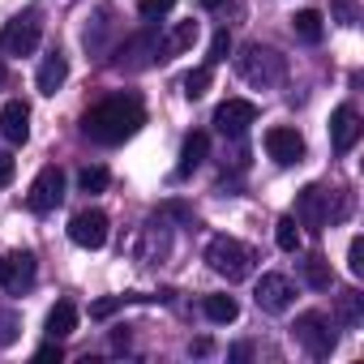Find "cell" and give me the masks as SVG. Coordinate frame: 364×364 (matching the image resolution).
<instances>
[{
	"instance_id": "cell-1",
	"label": "cell",
	"mask_w": 364,
	"mask_h": 364,
	"mask_svg": "<svg viewBox=\"0 0 364 364\" xmlns=\"http://www.w3.org/2000/svg\"><path fill=\"white\" fill-rule=\"evenodd\" d=\"M146 124V107L137 95H116V99H103L99 107H90L82 116V133L99 146H120L129 141L137 129Z\"/></svg>"
},
{
	"instance_id": "cell-2",
	"label": "cell",
	"mask_w": 364,
	"mask_h": 364,
	"mask_svg": "<svg viewBox=\"0 0 364 364\" xmlns=\"http://www.w3.org/2000/svg\"><path fill=\"white\" fill-rule=\"evenodd\" d=\"M236 69H240V77H245L249 86H257V90H270V86H279V82L287 77V60H283L274 48H262V43H249V48L236 56Z\"/></svg>"
},
{
	"instance_id": "cell-3",
	"label": "cell",
	"mask_w": 364,
	"mask_h": 364,
	"mask_svg": "<svg viewBox=\"0 0 364 364\" xmlns=\"http://www.w3.org/2000/svg\"><path fill=\"white\" fill-rule=\"evenodd\" d=\"M253 249L249 245H240L236 236H215L210 245H206V266L215 270V274H223L228 283H240V279H249L253 274Z\"/></svg>"
},
{
	"instance_id": "cell-4",
	"label": "cell",
	"mask_w": 364,
	"mask_h": 364,
	"mask_svg": "<svg viewBox=\"0 0 364 364\" xmlns=\"http://www.w3.org/2000/svg\"><path fill=\"white\" fill-rule=\"evenodd\" d=\"M39 39H43V18H39V9H22V14L5 26V35H0V52H5V56H31V52L39 48Z\"/></svg>"
},
{
	"instance_id": "cell-5",
	"label": "cell",
	"mask_w": 364,
	"mask_h": 364,
	"mask_svg": "<svg viewBox=\"0 0 364 364\" xmlns=\"http://www.w3.org/2000/svg\"><path fill=\"white\" fill-rule=\"evenodd\" d=\"M291 334H296V343H300L309 355H317V360H326V355L334 351V330H330V317H326V313H300L296 326H291Z\"/></svg>"
},
{
	"instance_id": "cell-6",
	"label": "cell",
	"mask_w": 364,
	"mask_h": 364,
	"mask_svg": "<svg viewBox=\"0 0 364 364\" xmlns=\"http://www.w3.org/2000/svg\"><path fill=\"white\" fill-rule=\"evenodd\" d=\"M159 60V39L150 35V31H141V35H133V39H124L120 48H116V69L120 73H141V69H150Z\"/></svg>"
},
{
	"instance_id": "cell-7",
	"label": "cell",
	"mask_w": 364,
	"mask_h": 364,
	"mask_svg": "<svg viewBox=\"0 0 364 364\" xmlns=\"http://www.w3.org/2000/svg\"><path fill=\"white\" fill-rule=\"evenodd\" d=\"M300 228H309V232H321L326 223H330V193L321 189V185H304L300 193H296V215H291Z\"/></svg>"
},
{
	"instance_id": "cell-8",
	"label": "cell",
	"mask_w": 364,
	"mask_h": 364,
	"mask_svg": "<svg viewBox=\"0 0 364 364\" xmlns=\"http://www.w3.org/2000/svg\"><path fill=\"white\" fill-rule=\"evenodd\" d=\"M31 210L35 215H48V210H56L60 202H65V171L52 163V167H43L39 176H35V185H31Z\"/></svg>"
},
{
	"instance_id": "cell-9",
	"label": "cell",
	"mask_w": 364,
	"mask_h": 364,
	"mask_svg": "<svg viewBox=\"0 0 364 364\" xmlns=\"http://www.w3.org/2000/svg\"><path fill=\"white\" fill-rule=\"evenodd\" d=\"M69 240L77 245V249H103L107 245V215L103 210H77L73 219H69Z\"/></svg>"
},
{
	"instance_id": "cell-10",
	"label": "cell",
	"mask_w": 364,
	"mask_h": 364,
	"mask_svg": "<svg viewBox=\"0 0 364 364\" xmlns=\"http://www.w3.org/2000/svg\"><path fill=\"white\" fill-rule=\"evenodd\" d=\"M253 120H257V103H249V99H228L215 107V129L223 137H245Z\"/></svg>"
},
{
	"instance_id": "cell-11",
	"label": "cell",
	"mask_w": 364,
	"mask_h": 364,
	"mask_svg": "<svg viewBox=\"0 0 364 364\" xmlns=\"http://www.w3.org/2000/svg\"><path fill=\"white\" fill-rule=\"evenodd\" d=\"M35 274H39L35 253H9L5 262H0V287H5L9 296L31 291V287H35Z\"/></svg>"
},
{
	"instance_id": "cell-12",
	"label": "cell",
	"mask_w": 364,
	"mask_h": 364,
	"mask_svg": "<svg viewBox=\"0 0 364 364\" xmlns=\"http://www.w3.org/2000/svg\"><path fill=\"white\" fill-rule=\"evenodd\" d=\"M266 154L279 167H291V163L304 159V137L296 129H287V124H274V129H266Z\"/></svg>"
},
{
	"instance_id": "cell-13",
	"label": "cell",
	"mask_w": 364,
	"mask_h": 364,
	"mask_svg": "<svg viewBox=\"0 0 364 364\" xmlns=\"http://www.w3.org/2000/svg\"><path fill=\"white\" fill-rule=\"evenodd\" d=\"M253 296H257V309H266V313H287V309H291L296 287H291V279H287V274H262Z\"/></svg>"
},
{
	"instance_id": "cell-14",
	"label": "cell",
	"mask_w": 364,
	"mask_h": 364,
	"mask_svg": "<svg viewBox=\"0 0 364 364\" xmlns=\"http://www.w3.org/2000/svg\"><path fill=\"white\" fill-rule=\"evenodd\" d=\"M360 133H364V124H360V112L355 107H334V116H330V146L338 150V154H347L355 141H360Z\"/></svg>"
},
{
	"instance_id": "cell-15",
	"label": "cell",
	"mask_w": 364,
	"mask_h": 364,
	"mask_svg": "<svg viewBox=\"0 0 364 364\" xmlns=\"http://www.w3.org/2000/svg\"><path fill=\"white\" fill-rule=\"evenodd\" d=\"M0 133H5V141H14V146H22L31 137V103L26 99H9L0 107Z\"/></svg>"
},
{
	"instance_id": "cell-16",
	"label": "cell",
	"mask_w": 364,
	"mask_h": 364,
	"mask_svg": "<svg viewBox=\"0 0 364 364\" xmlns=\"http://www.w3.org/2000/svg\"><path fill=\"white\" fill-rule=\"evenodd\" d=\"M198 22H176L163 39H159V60H167V56H180V52H189L193 43H198Z\"/></svg>"
},
{
	"instance_id": "cell-17",
	"label": "cell",
	"mask_w": 364,
	"mask_h": 364,
	"mask_svg": "<svg viewBox=\"0 0 364 364\" xmlns=\"http://www.w3.org/2000/svg\"><path fill=\"white\" fill-rule=\"evenodd\" d=\"M65 77H69V60H65L60 52H52V56L39 65V73H35V86H39V95H56V90L65 86Z\"/></svg>"
},
{
	"instance_id": "cell-18",
	"label": "cell",
	"mask_w": 364,
	"mask_h": 364,
	"mask_svg": "<svg viewBox=\"0 0 364 364\" xmlns=\"http://www.w3.org/2000/svg\"><path fill=\"white\" fill-rule=\"evenodd\" d=\"M206 154H210V137H206V133H189V137H185V146H180V167H176V176L198 171Z\"/></svg>"
},
{
	"instance_id": "cell-19",
	"label": "cell",
	"mask_w": 364,
	"mask_h": 364,
	"mask_svg": "<svg viewBox=\"0 0 364 364\" xmlns=\"http://www.w3.org/2000/svg\"><path fill=\"white\" fill-rule=\"evenodd\" d=\"M334 317H338L343 330H355L364 321V296L360 291H338L334 296Z\"/></svg>"
},
{
	"instance_id": "cell-20",
	"label": "cell",
	"mask_w": 364,
	"mask_h": 364,
	"mask_svg": "<svg viewBox=\"0 0 364 364\" xmlns=\"http://www.w3.org/2000/svg\"><path fill=\"white\" fill-rule=\"evenodd\" d=\"M73 330H77V304H73V300H60V304L48 313V338L60 343V338H69Z\"/></svg>"
},
{
	"instance_id": "cell-21",
	"label": "cell",
	"mask_w": 364,
	"mask_h": 364,
	"mask_svg": "<svg viewBox=\"0 0 364 364\" xmlns=\"http://www.w3.org/2000/svg\"><path fill=\"white\" fill-rule=\"evenodd\" d=\"M300 274H304V283H309V287H317V291H330V283H334L330 262H326L321 253H309V257L300 262Z\"/></svg>"
},
{
	"instance_id": "cell-22",
	"label": "cell",
	"mask_w": 364,
	"mask_h": 364,
	"mask_svg": "<svg viewBox=\"0 0 364 364\" xmlns=\"http://www.w3.org/2000/svg\"><path fill=\"white\" fill-rule=\"evenodd\" d=\"M291 31H296V39H304V43H321L326 22H321V14H317V9H300V14L291 18Z\"/></svg>"
},
{
	"instance_id": "cell-23",
	"label": "cell",
	"mask_w": 364,
	"mask_h": 364,
	"mask_svg": "<svg viewBox=\"0 0 364 364\" xmlns=\"http://www.w3.org/2000/svg\"><path fill=\"white\" fill-rule=\"evenodd\" d=\"M202 313H206L215 326H228V321L240 317V304H236L232 296H206V300H202Z\"/></svg>"
},
{
	"instance_id": "cell-24",
	"label": "cell",
	"mask_w": 364,
	"mask_h": 364,
	"mask_svg": "<svg viewBox=\"0 0 364 364\" xmlns=\"http://www.w3.org/2000/svg\"><path fill=\"white\" fill-rule=\"evenodd\" d=\"M274 245H279L283 253H296V249H300V223H296L291 215H283V219L274 223Z\"/></svg>"
},
{
	"instance_id": "cell-25",
	"label": "cell",
	"mask_w": 364,
	"mask_h": 364,
	"mask_svg": "<svg viewBox=\"0 0 364 364\" xmlns=\"http://www.w3.org/2000/svg\"><path fill=\"white\" fill-rule=\"evenodd\" d=\"M107 180H112L107 167H82V171H77V189H82V193H103Z\"/></svg>"
},
{
	"instance_id": "cell-26",
	"label": "cell",
	"mask_w": 364,
	"mask_h": 364,
	"mask_svg": "<svg viewBox=\"0 0 364 364\" xmlns=\"http://www.w3.org/2000/svg\"><path fill=\"white\" fill-rule=\"evenodd\" d=\"M22 334V317L14 309H0V347H14Z\"/></svg>"
},
{
	"instance_id": "cell-27",
	"label": "cell",
	"mask_w": 364,
	"mask_h": 364,
	"mask_svg": "<svg viewBox=\"0 0 364 364\" xmlns=\"http://www.w3.org/2000/svg\"><path fill=\"white\" fill-rule=\"evenodd\" d=\"M210 90V65H202V69H193L189 77H185V95L189 99H202Z\"/></svg>"
},
{
	"instance_id": "cell-28",
	"label": "cell",
	"mask_w": 364,
	"mask_h": 364,
	"mask_svg": "<svg viewBox=\"0 0 364 364\" xmlns=\"http://www.w3.org/2000/svg\"><path fill=\"white\" fill-rule=\"evenodd\" d=\"M176 9V0H141L137 5V14L146 18V22H154V18H163V14H171Z\"/></svg>"
},
{
	"instance_id": "cell-29",
	"label": "cell",
	"mask_w": 364,
	"mask_h": 364,
	"mask_svg": "<svg viewBox=\"0 0 364 364\" xmlns=\"http://www.w3.org/2000/svg\"><path fill=\"white\" fill-rule=\"evenodd\" d=\"M228 52H232V35H228V31H219V35L210 39V56H206V60H210V65H223V60H228Z\"/></svg>"
},
{
	"instance_id": "cell-30",
	"label": "cell",
	"mask_w": 364,
	"mask_h": 364,
	"mask_svg": "<svg viewBox=\"0 0 364 364\" xmlns=\"http://www.w3.org/2000/svg\"><path fill=\"white\" fill-rule=\"evenodd\" d=\"M347 270H351L355 279H364V236L351 240V249H347Z\"/></svg>"
},
{
	"instance_id": "cell-31",
	"label": "cell",
	"mask_w": 364,
	"mask_h": 364,
	"mask_svg": "<svg viewBox=\"0 0 364 364\" xmlns=\"http://www.w3.org/2000/svg\"><path fill=\"white\" fill-rule=\"evenodd\" d=\"M120 304H124V296H107V300H95V304H90V317H95V321H107V317H112Z\"/></svg>"
},
{
	"instance_id": "cell-32",
	"label": "cell",
	"mask_w": 364,
	"mask_h": 364,
	"mask_svg": "<svg viewBox=\"0 0 364 364\" xmlns=\"http://www.w3.org/2000/svg\"><path fill=\"white\" fill-rule=\"evenodd\" d=\"M14 171H18V163H14V154H5V150H0V189H5V185H9V180H14Z\"/></svg>"
},
{
	"instance_id": "cell-33",
	"label": "cell",
	"mask_w": 364,
	"mask_h": 364,
	"mask_svg": "<svg viewBox=\"0 0 364 364\" xmlns=\"http://www.w3.org/2000/svg\"><path fill=\"white\" fill-rule=\"evenodd\" d=\"M60 355H65V351H60V343H56V338H52L48 347H39V351H35V360H43V364H52V360L60 364Z\"/></svg>"
},
{
	"instance_id": "cell-34",
	"label": "cell",
	"mask_w": 364,
	"mask_h": 364,
	"mask_svg": "<svg viewBox=\"0 0 364 364\" xmlns=\"http://www.w3.org/2000/svg\"><path fill=\"white\" fill-rule=\"evenodd\" d=\"M334 14L343 18V26H355V9L347 5V0H334Z\"/></svg>"
},
{
	"instance_id": "cell-35",
	"label": "cell",
	"mask_w": 364,
	"mask_h": 364,
	"mask_svg": "<svg viewBox=\"0 0 364 364\" xmlns=\"http://www.w3.org/2000/svg\"><path fill=\"white\" fill-rule=\"evenodd\" d=\"M112 347L124 351V347H129V330H116V334H112Z\"/></svg>"
},
{
	"instance_id": "cell-36",
	"label": "cell",
	"mask_w": 364,
	"mask_h": 364,
	"mask_svg": "<svg viewBox=\"0 0 364 364\" xmlns=\"http://www.w3.org/2000/svg\"><path fill=\"white\" fill-rule=\"evenodd\" d=\"M249 351H253V347H249V343H240V347H232V360H249Z\"/></svg>"
},
{
	"instance_id": "cell-37",
	"label": "cell",
	"mask_w": 364,
	"mask_h": 364,
	"mask_svg": "<svg viewBox=\"0 0 364 364\" xmlns=\"http://www.w3.org/2000/svg\"><path fill=\"white\" fill-rule=\"evenodd\" d=\"M223 5V0H202V9H219Z\"/></svg>"
},
{
	"instance_id": "cell-38",
	"label": "cell",
	"mask_w": 364,
	"mask_h": 364,
	"mask_svg": "<svg viewBox=\"0 0 364 364\" xmlns=\"http://www.w3.org/2000/svg\"><path fill=\"white\" fill-rule=\"evenodd\" d=\"M0 82H5V65H0Z\"/></svg>"
}]
</instances>
